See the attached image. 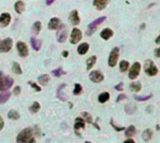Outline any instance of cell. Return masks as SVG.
<instances>
[{
    "mask_svg": "<svg viewBox=\"0 0 160 143\" xmlns=\"http://www.w3.org/2000/svg\"><path fill=\"white\" fill-rule=\"evenodd\" d=\"M17 143H36V139L34 137L33 129L27 127L23 129L16 137Z\"/></svg>",
    "mask_w": 160,
    "mask_h": 143,
    "instance_id": "cell-1",
    "label": "cell"
},
{
    "mask_svg": "<svg viewBox=\"0 0 160 143\" xmlns=\"http://www.w3.org/2000/svg\"><path fill=\"white\" fill-rule=\"evenodd\" d=\"M13 79L10 76H6L2 71H0V92L8 91L13 85Z\"/></svg>",
    "mask_w": 160,
    "mask_h": 143,
    "instance_id": "cell-2",
    "label": "cell"
},
{
    "mask_svg": "<svg viewBox=\"0 0 160 143\" xmlns=\"http://www.w3.org/2000/svg\"><path fill=\"white\" fill-rule=\"evenodd\" d=\"M105 19H106L105 16H102V17L97 18V19L94 20L93 22H92L90 24L88 25V29H87V31H86L87 36H92V35L97 30V27H98L102 23H104Z\"/></svg>",
    "mask_w": 160,
    "mask_h": 143,
    "instance_id": "cell-3",
    "label": "cell"
},
{
    "mask_svg": "<svg viewBox=\"0 0 160 143\" xmlns=\"http://www.w3.org/2000/svg\"><path fill=\"white\" fill-rule=\"evenodd\" d=\"M58 32H57V40L60 43H63L66 41L67 38H68V29H67V26L65 24H60L59 27L57 29Z\"/></svg>",
    "mask_w": 160,
    "mask_h": 143,
    "instance_id": "cell-4",
    "label": "cell"
},
{
    "mask_svg": "<svg viewBox=\"0 0 160 143\" xmlns=\"http://www.w3.org/2000/svg\"><path fill=\"white\" fill-rule=\"evenodd\" d=\"M119 55H120V49L118 47H114L110 51V55L109 57V66L110 67H114L117 65Z\"/></svg>",
    "mask_w": 160,
    "mask_h": 143,
    "instance_id": "cell-5",
    "label": "cell"
},
{
    "mask_svg": "<svg viewBox=\"0 0 160 143\" xmlns=\"http://www.w3.org/2000/svg\"><path fill=\"white\" fill-rule=\"evenodd\" d=\"M12 45H13V42L10 38H7L5 40H0V52L1 53L9 52L11 50Z\"/></svg>",
    "mask_w": 160,
    "mask_h": 143,
    "instance_id": "cell-6",
    "label": "cell"
},
{
    "mask_svg": "<svg viewBox=\"0 0 160 143\" xmlns=\"http://www.w3.org/2000/svg\"><path fill=\"white\" fill-rule=\"evenodd\" d=\"M145 73L149 76H155L158 73V68L152 60H147L145 64Z\"/></svg>",
    "mask_w": 160,
    "mask_h": 143,
    "instance_id": "cell-7",
    "label": "cell"
},
{
    "mask_svg": "<svg viewBox=\"0 0 160 143\" xmlns=\"http://www.w3.org/2000/svg\"><path fill=\"white\" fill-rule=\"evenodd\" d=\"M82 40V32L80 29L75 27L72 30V33H71V37H70V42L72 44H76L78 43L80 40Z\"/></svg>",
    "mask_w": 160,
    "mask_h": 143,
    "instance_id": "cell-8",
    "label": "cell"
},
{
    "mask_svg": "<svg viewBox=\"0 0 160 143\" xmlns=\"http://www.w3.org/2000/svg\"><path fill=\"white\" fill-rule=\"evenodd\" d=\"M140 69H141V66H140V64H139L138 62L134 63L133 66H131L130 70H129V74H128L129 79H131V80H135V79L139 75Z\"/></svg>",
    "mask_w": 160,
    "mask_h": 143,
    "instance_id": "cell-9",
    "label": "cell"
},
{
    "mask_svg": "<svg viewBox=\"0 0 160 143\" xmlns=\"http://www.w3.org/2000/svg\"><path fill=\"white\" fill-rule=\"evenodd\" d=\"M16 48H17V51H18V53L21 57H27L28 55V47L25 42L18 41L16 44Z\"/></svg>",
    "mask_w": 160,
    "mask_h": 143,
    "instance_id": "cell-10",
    "label": "cell"
},
{
    "mask_svg": "<svg viewBox=\"0 0 160 143\" xmlns=\"http://www.w3.org/2000/svg\"><path fill=\"white\" fill-rule=\"evenodd\" d=\"M88 77H90V80L94 82V83H100L104 81V75L102 72H100L99 70H93L92 71V72L90 73V75H88Z\"/></svg>",
    "mask_w": 160,
    "mask_h": 143,
    "instance_id": "cell-11",
    "label": "cell"
},
{
    "mask_svg": "<svg viewBox=\"0 0 160 143\" xmlns=\"http://www.w3.org/2000/svg\"><path fill=\"white\" fill-rule=\"evenodd\" d=\"M69 20L73 25H78L80 24V17L78 14V11L76 9H74L69 14Z\"/></svg>",
    "mask_w": 160,
    "mask_h": 143,
    "instance_id": "cell-12",
    "label": "cell"
},
{
    "mask_svg": "<svg viewBox=\"0 0 160 143\" xmlns=\"http://www.w3.org/2000/svg\"><path fill=\"white\" fill-rule=\"evenodd\" d=\"M11 21V16L10 13L8 12H4L0 15V24H1L2 27H6L10 24Z\"/></svg>",
    "mask_w": 160,
    "mask_h": 143,
    "instance_id": "cell-13",
    "label": "cell"
},
{
    "mask_svg": "<svg viewBox=\"0 0 160 143\" xmlns=\"http://www.w3.org/2000/svg\"><path fill=\"white\" fill-rule=\"evenodd\" d=\"M85 122L86 121L84 119H82L81 117H77L75 121V126H74V129H75V132L77 136L80 137V134L78 133V130L80 128H85Z\"/></svg>",
    "mask_w": 160,
    "mask_h": 143,
    "instance_id": "cell-14",
    "label": "cell"
},
{
    "mask_svg": "<svg viewBox=\"0 0 160 143\" xmlns=\"http://www.w3.org/2000/svg\"><path fill=\"white\" fill-rule=\"evenodd\" d=\"M61 24V21L59 18L58 17H54V18H52V19L49 21L48 23V28L50 30H57L59 25Z\"/></svg>",
    "mask_w": 160,
    "mask_h": 143,
    "instance_id": "cell-15",
    "label": "cell"
},
{
    "mask_svg": "<svg viewBox=\"0 0 160 143\" xmlns=\"http://www.w3.org/2000/svg\"><path fill=\"white\" fill-rule=\"evenodd\" d=\"M110 0H93V6L98 10H103L109 5Z\"/></svg>",
    "mask_w": 160,
    "mask_h": 143,
    "instance_id": "cell-16",
    "label": "cell"
},
{
    "mask_svg": "<svg viewBox=\"0 0 160 143\" xmlns=\"http://www.w3.org/2000/svg\"><path fill=\"white\" fill-rule=\"evenodd\" d=\"M101 38L105 40H109L112 36H113V31L110 28H105L104 30L101 31L100 33Z\"/></svg>",
    "mask_w": 160,
    "mask_h": 143,
    "instance_id": "cell-17",
    "label": "cell"
},
{
    "mask_svg": "<svg viewBox=\"0 0 160 143\" xmlns=\"http://www.w3.org/2000/svg\"><path fill=\"white\" fill-rule=\"evenodd\" d=\"M30 44L34 51H39L42 48V41L40 40H37L36 38H30Z\"/></svg>",
    "mask_w": 160,
    "mask_h": 143,
    "instance_id": "cell-18",
    "label": "cell"
},
{
    "mask_svg": "<svg viewBox=\"0 0 160 143\" xmlns=\"http://www.w3.org/2000/svg\"><path fill=\"white\" fill-rule=\"evenodd\" d=\"M88 49H90V45H88V43H87V42L81 43V44L77 47V52H78V55H86V53L88 51Z\"/></svg>",
    "mask_w": 160,
    "mask_h": 143,
    "instance_id": "cell-19",
    "label": "cell"
},
{
    "mask_svg": "<svg viewBox=\"0 0 160 143\" xmlns=\"http://www.w3.org/2000/svg\"><path fill=\"white\" fill-rule=\"evenodd\" d=\"M25 8H26L25 3L23 1H21V0H19V1H16L15 4H14V9L18 14H22L23 11L25 10Z\"/></svg>",
    "mask_w": 160,
    "mask_h": 143,
    "instance_id": "cell-20",
    "label": "cell"
},
{
    "mask_svg": "<svg viewBox=\"0 0 160 143\" xmlns=\"http://www.w3.org/2000/svg\"><path fill=\"white\" fill-rule=\"evenodd\" d=\"M96 61H97L96 55H92L90 58H88V60L86 62V64H87V70H91L93 67V66L95 65Z\"/></svg>",
    "mask_w": 160,
    "mask_h": 143,
    "instance_id": "cell-21",
    "label": "cell"
},
{
    "mask_svg": "<svg viewBox=\"0 0 160 143\" xmlns=\"http://www.w3.org/2000/svg\"><path fill=\"white\" fill-rule=\"evenodd\" d=\"M109 98H110L109 93H108V92H104V93H102V94L99 95V96H98V101H99L101 104H104V103H105V102H108V101L109 100Z\"/></svg>",
    "mask_w": 160,
    "mask_h": 143,
    "instance_id": "cell-22",
    "label": "cell"
},
{
    "mask_svg": "<svg viewBox=\"0 0 160 143\" xmlns=\"http://www.w3.org/2000/svg\"><path fill=\"white\" fill-rule=\"evenodd\" d=\"M137 111V106L135 103H129L125 106V112L129 115L135 113Z\"/></svg>",
    "mask_w": 160,
    "mask_h": 143,
    "instance_id": "cell-23",
    "label": "cell"
},
{
    "mask_svg": "<svg viewBox=\"0 0 160 143\" xmlns=\"http://www.w3.org/2000/svg\"><path fill=\"white\" fill-rule=\"evenodd\" d=\"M42 30V23L40 21L35 22L32 25V32L34 35H39Z\"/></svg>",
    "mask_w": 160,
    "mask_h": 143,
    "instance_id": "cell-24",
    "label": "cell"
},
{
    "mask_svg": "<svg viewBox=\"0 0 160 143\" xmlns=\"http://www.w3.org/2000/svg\"><path fill=\"white\" fill-rule=\"evenodd\" d=\"M129 88H130L131 91L137 93L141 90V83L139 81H133L132 83H130Z\"/></svg>",
    "mask_w": 160,
    "mask_h": 143,
    "instance_id": "cell-25",
    "label": "cell"
},
{
    "mask_svg": "<svg viewBox=\"0 0 160 143\" xmlns=\"http://www.w3.org/2000/svg\"><path fill=\"white\" fill-rule=\"evenodd\" d=\"M11 94L8 91H4L3 93L0 94V104H5L10 97Z\"/></svg>",
    "mask_w": 160,
    "mask_h": 143,
    "instance_id": "cell-26",
    "label": "cell"
},
{
    "mask_svg": "<svg viewBox=\"0 0 160 143\" xmlns=\"http://www.w3.org/2000/svg\"><path fill=\"white\" fill-rule=\"evenodd\" d=\"M65 86H66V83L60 84L59 87V89H58V91H57V96H58V98L60 99L61 101H66V97L63 96V94H62V90L65 88Z\"/></svg>",
    "mask_w": 160,
    "mask_h": 143,
    "instance_id": "cell-27",
    "label": "cell"
},
{
    "mask_svg": "<svg viewBox=\"0 0 160 143\" xmlns=\"http://www.w3.org/2000/svg\"><path fill=\"white\" fill-rule=\"evenodd\" d=\"M40 109H41V105H40V103L37 102V101H35V102L32 104V106L29 107V111H30L31 113L35 114V113H37V112L40 111Z\"/></svg>",
    "mask_w": 160,
    "mask_h": 143,
    "instance_id": "cell-28",
    "label": "cell"
},
{
    "mask_svg": "<svg viewBox=\"0 0 160 143\" xmlns=\"http://www.w3.org/2000/svg\"><path fill=\"white\" fill-rule=\"evenodd\" d=\"M136 133H137V129H136V127H135L134 126H130L129 127H127V128L125 129V136H126L127 137H134V136L136 135Z\"/></svg>",
    "mask_w": 160,
    "mask_h": 143,
    "instance_id": "cell-29",
    "label": "cell"
},
{
    "mask_svg": "<svg viewBox=\"0 0 160 143\" xmlns=\"http://www.w3.org/2000/svg\"><path fill=\"white\" fill-rule=\"evenodd\" d=\"M38 81H39V82H40L41 85H46V84L50 81V76L47 75V74L41 75V76L38 78Z\"/></svg>",
    "mask_w": 160,
    "mask_h": 143,
    "instance_id": "cell-30",
    "label": "cell"
},
{
    "mask_svg": "<svg viewBox=\"0 0 160 143\" xmlns=\"http://www.w3.org/2000/svg\"><path fill=\"white\" fill-rule=\"evenodd\" d=\"M8 118L10 120H18L20 118V114L18 111H16L14 110H10L8 113Z\"/></svg>",
    "mask_w": 160,
    "mask_h": 143,
    "instance_id": "cell-31",
    "label": "cell"
},
{
    "mask_svg": "<svg viewBox=\"0 0 160 143\" xmlns=\"http://www.w3.org/2000/svg\"><path fill=\"white\" fill-rule=\"evenodd\" d=\"M12 71L14 73L18 74V75H21L23 72H22V68L19 65V63L17 62H12Z\"/></svg>",
    "mask_w": 160,
    "mask_h": 143,
    "instance_id": "cell-32",
    "label": "cell"
},
{
    "mask_svg": "<svg viewBox=\"0 0 160 143\" xmlns=\"http://www.w3.org/2000/svg\"><path fill=\"white\" fill-rule=\"evenodd\" d=\"M153 137V132L151 129H146L143 131V133H142V138H143L144 141H148L152 138Z\"/></svg>",
    "mask_w": 160,
    "mask_h": 143,
    "instance_id": "cell-33",
    "label": "cell"
},
{
    "mask_svg": "<svg viewBox=\"0 0 160 143\" xmlns=\"http://www.w3.org/2000/svg\"><path fill=\"white\" fill-rule=\"evenodd\" d=\"M128 68H129V62L128 61H125V60L121 61V63H120V70L121 71V72H125V71H127Z\"/></svg>",
    "mask_w": 160,
    "mask_h": 143,
    "instance_id": "cell-34",
    "label": "cell"
},
{
    "mask_svg": "<svg viewBox=\"0 0 160 143\" xmlns=\"http://www.w3.org/2000/svg\"><path fill=\"white\" fill-rule=\"evenodd\" d=\"M64 74H66V72H64L61 67H58V68H56L52 71V75L57 77V78H59L61 75H64Z\"/></svg>",
    "mask_w": 160,
    "mask_h": 143,
    "instance_id": "cell-35",
    "label": "cell"
},
{
    "mask_svg": "<svg viewBox=\"0 0 160 143\" xmlns=\"http://www.w3.org/2000/svg\"><path fill=\"white\" fill-rule=\"evenodd\" d=\"M83 91V88H82V85L80 83H76L75 84V89H74V95L75 96H79Z\"/></svg>",
    "mask_w": 160,
    "mask_h": 143,
    "instance_id": "cell-36",
    "label": "cell"
},
{
    "mask_svg": "<svg viewBox=\"0 0 160 143\" xmlns=\"http://www.w3.org/2000/svg\"><path fill=\"white\" fill-rule=\"evenodd\" d=\"M82 116L84 117V120L88 122V123H93L92 122V117L90 113H88V112H82L81 113Z\"/></svg>",
    "mask_w": 160,
    "mask_h": 143,
    "instance_id": "cell-37",
    "label": "cell"
},
{
    "mask_svg": "<svg viewBox=\"0 0 160 143\" xmlns=\"http://www.w3.org/2000/svg\"><path fill=\"white\" fill-rule=\"evenodd\" d=\"M110 124H111V126L115 129V131H117V132H121V131H123V130H125V127H123V126H116V124L114 123V122H113V119H111L110 120Z\"/></svg>",
    "mask_w": 160,
    "mask_h": 143,
    "instance_id": "cell-38",
    "label": "cell"
},
{
    "mask_svg": "<svg viewBox=\"0 0 160 143\" xmlns=\"http://www.w3.org/2000/svg\"><path fill=\"white\" fill-rule=\"evenodd\" d=\"M28 84H29L36 92H41V91H42V88H41L37 83H35V82H33V81H28Z\"/></svg>",
    "mask_w": 160,
    "mask_h": 143,
    "instance_id": "cell-39",
    "label": "cell"
},
{
    "mask_svg": "<svg viewBox=\"0 0 160 143\" xmlns=\"http://www.w3.org/2000/svg\"><path fill=\"white\" fill-rule=\"evenodd\" d=\"M151 97H152V95L146 96H135V99L137 100V101H147Z\"/></svg>",
    "mask_w": 160,
    "mask_h": 143,
    "instance_id": "cell-40",
    "label": "cell"
},
{
    "mask_svg": "<svg viewBox=\"0 0 160 143\" xmlns=\"http://www.w3.org/2000/svg\"><path fill=\"white\" fill-rule=\"evenodd\" d=\"M13 94L15 96H19L21 94V87L20 86H16L14 89H13Z\"/></svg>",
    "mask_w": 160,
    "mask_h": 143,
    "instance_id": "cell-41",
    "label": "cell"
},
{
    "mask_svg": "<svg viewBox=\"0 0 160 143\" xmlns=\"http://www.w3.org/2000/svg\"><path fill=\"white\" fill-rule=\"evenodd\" d=\"M123 83L122 82H120L119 84H117L116 86H115V89H116V90L117 91H119V92H121L122 90H123Z\"/></svg>",
    "mask_w": 160,
    "mask_h": 143,
    "instance_id": "cell-42",
    "label": "cell"
},
{
    "mask_svg": "<svg viewBox=\"0 0 160 143\" xmlns=\"http://www.w3.org/2000/svg\"><path fill=\"white\" fill-rule=\"evenodd\" d=\"M126 98H127V96L124 95V94H120L119 96L117 97V102H120V101H121L123 99H126Z\"/></svg>",
    "mask_w": 160,
    "mask_h": 143,
    "instance_id": "cell-43",
    "label": "cell"
},
{
    "mask_svg": "<svg viewBox=\"0 0 160 143\" xmlns=\"http://www.w3.org/2000/svg\"><path fill=\"white\" fill-rule=\"evenodd\" d=\"M4 126H5V122H4V120L3 118L0 116V131H1L3 128H4Z\"/></svg>",
    "mask_w": 160,
    "mask_h": 143,
    "instance_id": "cell-44",
    "label": "cell"
},
{
    "mask_svg": "<svg viewBox=\"0 0 160 143\" xmlns=\"http://www.w3.org/2000/svg\"><path fill=\"white\" fill-rule=\"evenodd\" d=\"M154 55H155L156 57L160 58V48H157V49L154 50Z\"/></svg>",
    "mask_w": 160,
    "mask_h": 143,
    "instance_id": "cell-45",
    "label": "cell"
},
{
    "mask_svg": "<svg viewBox=\"0 0 160 143\" xmlns=\"http://www.w3.org/2000/svg\"><path fill=\"white\" fill-rule=\"evenodd\" d=\"M62 56H63L64 58H67V57L69 56V51H62Z\"/></svg>",
    "mask_w": 160,
    "mask_h": 143,
    "instance_id": "cell-46",
    "label": "cell"
},
{
    "mask_svg": "<svg viewBox=\"0 0 160 143\" xmlns=\"http://www.w3.org/2000/svg\"><path fill=\"white\" fill-rule=\"evenodd\" d=\"M54 1H55V0H45V3H46L47 6H50L51 4L54 3Z\"/></svg>",
    "mask_w": 160,
    "mask_h": 143,
    "instance_id": "cell-47",
    "label": "cell"
},
{
    "mask_svg": "<svg viewBox=\"0 0 160 143\" xmlns=\"http://www.w3.org/2000/svg\"><path fill=\"white\" fill-rule=\"evenodd\" d=\"M123 143H136V142H135V140H134V139H132V138H130V137H129V139L125 140V141H124Z\"/></svg>",
    "mask_w": 160,
    "mask_h": 143,
    "instance_id": "cell-48",
    "label": "cell"
},
{
    "mask_svg": "<svg viewBox=\"0 0 160 143\" xmlns=\"http://www.w3.org/2000/svg\"><path fill=\"white\" fill-rule=\"evenodd\" d=\"M155 43H157V44H160V36L159 37L155 40Z\"/></svg>",
    "mask_w": 160,
    "mask_h": 143,
    "instance_id": "cell-49",
    "label": "cell"
},
{
    "mask_svg": "<svg viewBox=\"0 0 160 143\" xmlns=\"http://www.w3.org/2000/svg\"><path fill=\"white\" fill-rule=\"evenodd\" d=\"M85 143H92V142H91V141H85Z\"/></svg>",
    "mask_w": 160,
    "mask_h": 143,
    "instance_id": "cell-50",
    "label": "cell"
}]
</instances>
